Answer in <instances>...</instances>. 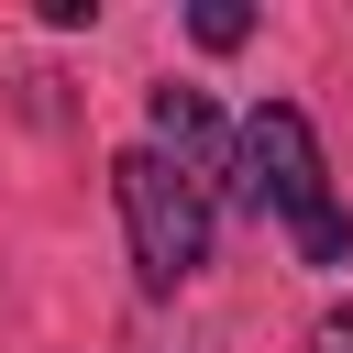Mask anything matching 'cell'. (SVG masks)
Returning a JSON list of instances; mask_svg holds the SVG:
<instances>
[{
    "label": "cell",
    "instance_id": "obj_1",
    "mask_svg": "<svg viewBox=\"0 0 353 353\" xmlns=\"http://www.w3.org/2000/svg\"><path fill=\"white\" fill-rule=\"evenodd\" d=\"M232 199L276 210V221L298 232V254H309V265H342V254H353V221L331 210L320 132H309V110H287V99H265V110L232 132Z\"/></svg>",
    "mask_w": 353,
    "mask_h": 353
},
{
    "label": "cell",
    "instance_id": "obj_2",
    "mask_svg": "<svg viewBox=\"0 0 353 353\" xmlns=\"http://www.w3.org/2000/svg\"><path fill=\"white\" fill-rule=\"evenodd\" d=\"M110 188H121V221H132V265H143V287L165 298V287H188L199 265H210V199L143 143V154H121L110 165Z\"/></svg>",
    "mask_w": 353,
    "mask_h": 353
},
{
    "label": "cell",
    "instance_id": "obj_3",
    "mask_svg": "<svg viewBox=\"0 0 353 353\" xmlns=\"http://www.w3.org/2000/svg\"><path fill=\"white\" fill-rule=\"evenodd\" d=\"M154 154L165 165H188V188L210 199V188H232V121L199 99V88H154Z\"/></svg>",
    "mask_w": 353,
    "mask_h": 353
},
{
    "label": "cell",
    "instance_id": "obj_5",
    "mask_svg": "<svg viewBox=\"0 0 353 353\" xmlns=\"http://www.w3.org/2000/svg\"><path fill=\"white\" fill-rule=\"evenodd\" d=\"M309 353H353V309H331V320L309 331Z\"/></svg>",
    "mask_w": 353,
    "mask_h": 353
},
{
    "label": "cell",
    "instance_id": "obj_4",
    "mask_svg": "<svg viewBox=\"0 0 353 353\" xmlns=\"http://www.w3.org/2000/svg\"><path fill=\"white\" fill-rule=\"evenodd\" d=\"M188 33H199L210 55H232V44L254 33V11H243V0H199V11H188Z\"/></svg>",
    "mask_w": 353,
    "mask_h": 353
}]
</instances>
